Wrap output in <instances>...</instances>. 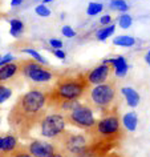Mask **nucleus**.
<instances>
[{
  "instance_id": "f704fd0d",
  "label": "nucleus",
  "mask_w": 150,
  "mask_h": 157,
  "mask_svg": "<svg viewBox=\"0 0 150 157\" xmlns=\"http://www.w3.org/2000/svg\"><path fill=\"white\" fill-rule=\"evenodd\" d=\"M2 143H3V135H0V149H2Z\"/></svg>"
},
{
  "instance_id": "393cba45",
  "label": "nucleus",
  "mask_w": 150,
  "mask_h": 157,
  "mask_svg": "<svg viewBox=\"0 0 150 157\" xmlns=\"http://www.w3.org/2000/svg\"><path fill=\"white\" fill-rule=\"evenodd\" d=\"M61 33H62V36H65V37H74L76 36V31H74L70 25H64L61 28Z\"/></svg>"
},
{
  "instance_id": "a878e982",
  "label": "nucleus",
  "mask_w": 150,
  "mask_h": 157,
  "mask_svg": "<svg viewBox=\"0 0 150 157\" xmlns=\"http://www.w3.org/2000/svg\"><path fill=\"white\" fill-rule=\"evenodd\" d=\"M49 45L52 47V49H62V41L58 39H51Z\"/></svg>"
},
{
  "instance_id": "c9c22d12",
  "label": "nucleus",
  "mask_w": 150,
  "mask_h": 157,
  "mask_svg": "<svg viewBox=\"0 0 150 157\" xmlns=\"http://www.w3.org/2000/svg\"><path fill=\"white\" fill-rule=\"evenodd\" d=\"M0 65H2V55H0Z\"/></svg>"
},
{
  "instance_id": "f8f14e48",
  "label": "nucleus",
  "mask_w": 150,
  "mask_h": 157,
  "mask_svg": "<svg viewBox=\"0 0 150 157\" xmlns=\"http://www.w3.org/2000/svg\"><path fill=\"white\" fill-rule=\"evenodd\" d=\"M102 63L109 64L113 67V72L116 73V76L122 77L128 73V63H126L124 56H116V57H110V59H105L102 60Z\"/></svg>"
},
{
  "instance_id": "1a4fd4ad",
  "label": "nucleus",
  "mask_w": 150,
  "mask_h": 157,
  "mask_svg": "<svg viewBox=\"0 0 150 157\" xmlns=\"http://www.w3.org/2000/svg\"><path fill=\"white\" fill-rule=\"evenodd\" d=\"M25 147L32 157H52L57 152L53 143L41 141V140H32Z\"/></svg>"
},
{
  "instance_id": "9d476101",
  "label": "nucleus",
  "mask_w": 150,
  "mask_h": 157,
  "mask_svg": "<svg viewBox=\"0 0 150 157\" xmlns=\"http://www.w3.org/2000/svg\"><path fill=\"white\" fill-rule=\"evenodd\" d=\"M20 75V63L11 61L8 64L0 67V84H4L7 81L12 80Z\"/></svg>"
},
{
  "instance_id": "0eeeda50",
  "label": "nucleus",
  "mask_w": 150,
  "mask_h": 157,
  "mask_svg": "<svg viewBox=\"0 0 150 157\" xmlns=\"http://www.w3.org/2000/svg\"><path fill=\"white\" fill-rule=\"evenodd\" d=\"M65 119L61 113H47L40 123V135L45 139L53 140L65 129Z\"/></svg>"
},
{
  "instance_id": "20e7f679",
  "label": "nucleus",
  "mask_w": 150,
  "mask_h": 157,
  "mask_svg": "<svg viewBox=\"0 0 150 157\" xmlns=\"http://www.w3.org/2000/svg\"><path fill=\"white\" fill-rule=\"evenodd\" d=\"M52 143L54 144L57 152L62 153L65 157H81L88 147V137L85 133H73L68 129H64L60 135L52 140Z\"/></svg>"
},
{
  "instance_id": "2f4dec72",
  "label": "nucleus",
  "mask_w": 150,
  "mask_h": 157,
  "mask_svg": "<svg viewBox=\"0 0 150 157\" xmlns=\"http://www.w3.org/2000/svg\"><path fill=\"white\" fill-rule=\"evenodd\" d=\"M52 157H65V156L62 155V153H60V152H56V153H54V155H53Z\"/></svg>"
},
{
  "instance_id": "9b49d317",
  "label": "nucleus",
  "mask_w": 150,
  "mask_h": 157,
  "mask_svg": "<svg viewBox=\"0 0 150 157\" xmlns=\"http://www.w3.org/2000/svg\"><path fill=\"white\" fill-rule=\"evenodd\" d=\"M20 147L19 143V137L12 132H8L3 135V143H2V149H0V157H6L9 153H12L15 149Z\"/></svg>"
},
{
  "instance_id": "c85d7f7f",
  "label": "nucleus",
  "mask_w": 150,
  "mask_h": 157,
  "mask_svg": "<svg viewBox=\"0 0 150 157\" xmlns=\"http://www.w3.org/2000/svg\"><path fill=\"white\" fill-rule=\"evenodd\" d=\"M11 61H13V55L12 53H7V55H4V56H2V65L8 64V63H11Z\"/></svg>"
},
{
  "instance_id": "7c9ffc66",
  "label": "nucleus",
  "mask_w": 150,
  "mask_h": 157,
  "mask_svg": "<svg viewBox=\"0 0 150 157\" xmlns=\"http://www.w3.org/2000/svg\"><path fill=\"white\" fill-rule=\"evenodd\" d=\"M101 157H121L118 153H116V152H109L108 155H105V156H101Z\"/></svg>"
},
{
  "instance_id": "5701e85b",
  "label": "nucleus",
  "mask_w": 150,
  "mask_h": 157,
  "mask_svg": "<svg viewBox=\"0 0 150 157\" xmlns=\"http://www.w3.org/2000/svg\"><path fill=\"white\" fill-rule=\"evenodd\" d=\"M6 157H32L29 155V152L27 151V147L25 145H21L20 144V147L16 148L12 153H9L8 156H6Z\"/></svg>"
},
{
  "instance_id": "4468645a",
  "label": "nucleus",
  "mask_w": 150,
  "mask_h": 157,
  "mask_svg": "<svg viewBox=\"0 0 150 157\" xmlns=\"http://www.w3.org/2000/svg\"><path fill=\"white\" fill-rule=\"evenodd\" d=\"M122 123V127H124L126 131L129 132H134L137 129V124H138V117H137V113L136 112H129L122 117L121 120Z\"/></svg>"
},
{
  "instance_id": "72a5a7b5",
  "label": "nucleus",
  "mask_w": 150,
  "mask_h": 157,
  "mask_svg": "<svg viewBox=\"0 0 150 157\" xmlns=\"http://www.w3.org/2000/svg\"><path fill=\"white\" fill-rule=\"evenodd\" d=\"M51 2H53V0H41V4H48Z\"/></svg>"
},
{
  "instance_id": "e433bc0d",
  "label": "nucleus",
  "mask_w": 150,
  "mask_h": 157,
  "mask_svg": "<svg viewBox=\"0 0 150 157\" xmlns=\"http://www.w3.org/2000/svg\"><path fill=\"white\" fill-rule=\"evenodd\" d=\"M68 157H77V156H68Z\"/></svg>"
},
{
  "instance_id": "39448f33",
  "label": "nucleus",
  "mask_w": 150,
  "mask_h": 157,
  "mask_svg": "<svg viewBox=\"0 0 150 157\" xmlns=\"http://www.w3.org/2000/svg\"><path fill=\"white\" fill-rule=\"evenodd\" d=\"M19 63H20V75L36 84L49 83L51 80L57 78L58 76V73L49 68V65H44L33 59H25Z\"/></svg>"
},
{
  "instance_id": "f257e3e1",
  "label": "nucleus",
  "mask_w": 150,
  "mask_h": 157,
  "mask_svg": "<svg viewBox=\"0 0 150 157\" xmlns=\"http://www.w3.org/2000/svg\"><path fill=\"white\" fill-rule=\"evenodd\" d=\"M49 89V88H48ZM47 88L35 87L19 96L8 113V125L19 139H28L31 132L48 113L47 108Z\"/></svg>"
},
{
  "instance_id": "4c0bfd02",
  "label": "nucleus",
  "mask_w": 150,
  "mask_h": 157,
  "mask_svg": "<svg viewBox=\"0 0 150 157\" xmlns=\"http://www.w3.org/2000/svg\"><path fill=\"white\" fill-rule=\"evenodd\" d=\"M148 55H149V56H150V51H149V52H148Z\"/></svg>"
},
{
  "instance_id": "b1692460",
  "label": "nucleus",
  "mask_w": 150,
  "mask_h": 157,
  "mask_svg": "<svg viewBox=\"0 0 150 157\" xmlns=\"http://www.w3.org/2000/svg\"><path fill=\"white\" fill-rule=\"evenodd\" d=\"M35 12H36V15H39V16H41V17L51 16V10L45 4H39L36 8H35Z\"/></svg>"
},
{
  "instance_id": "4be33fe9",
  "label": "nucleus",
  "mask_w": 150,
  "mask_h": 157,
  "mask_svg": "<svg viewBox=\"0 0 150 157\" xmlns=\"http://www.w3.org/2000/svg\"><path fill=\"white\" fill-rule=\"evenodd\" d=\"M11 96H12V89L4 84H0V104L6 103Z\"/></svg>"
},
{
  "instance_id": "bb28decb",
  "label": "nucleus",
  "mask_w": 150,
  "mask_h": 157,
  "mask_svg": "<svg viewBox=\"0 0 150 157\" xmlns=\"http://www.w3.org/2000/svg\"><path fill=\"white\" fill-rule=\"evenodd\" d=\"M112 21H113V19L110 15H104V16H101V19H100V24L104 25V27L112 24Z\"/></svg>"
},
{
  "instance_id": "ddd939ff",
  "label": "nucleus",
  "mask_w": 150,
  "mask_h": 157,
  "mask_svg": "<svg viewBox=\"0 0 150 157\" xmlns=\"http://www.w3.org/2000/svg\"><path fill=\"white\" fill-rule=\"evenodd\" d=\"M121 92L125 96L126 104L130 108H136L140 104V95H138V92L136 89H133L132 87H124V88H121Z\"/></svg>"
},
{
  "instance_id": "473e14b6",
  "label": "nucleus",
  "mask_w": 150,
  "mask_h": 157,
  "mask_svg": "<svg viewBox=\"0 0 150 157\" xmlns=\"http://www.w3.org/2000/svg\"><path fill=\"white\" fill-rule=\"evenodd\" d=\"M145 60H146V63H148V64L150 65V56H149V55H146V56H145Z\"/></svg>"
},
{
  "instance_id": "cd10ccee",
  "label": "nucleus",
  "mask_w": 150,
  "mask_h": 157,
  "mask_svg": "<svg viewBox=\"0 0 150 157\" xmlns=\"http://www.w3.org/2000/svg\"><path fill=\"white\" fill-rule=\"evenodd\" d=\"M51 52H52L57 59H60V60H64L66 57V53L62 49H51Z\"/></svg>"
},
{
  "instance_id": "6ab92c4d",
  "label": "nucleus",
  "mask_w": 150,
  "mask_h": 157,
  "mask_svg": "<svg viewBox=\"0 0 150 157\" xmlns=\"http://www.w3.org/2000/svg\"><path fill=\"white\" fill-rule=\"evenodd\" d=\"M110 8L114 11H118V12L126 13L129 10V6L125 0H110Z\"/></svg>"
},
{
  "instance_id": "58836bf2",
  "label": "nucleus",
  "mask_w": 150,
  "mask_h": 157,
  "mask_svg": "<svg viewBox=\"0 0 150 157\" xmlns=\"http://www.w3.org/2000/svg\"><path fill=\"white\" fill-rule=\"evenodd\" d=\"M36 2H41V0H36Z\"/></svg>"
},
{
  "instance_id": "6e6552de",
  "label": "nucleus",
  "mask_w": 150,
  "mask_h": 157,
  "mask_svg": "<svg viewBox=\"0 0 150 157\" xmlns=\"http://www.w3.org/2000/svg\"><path fill=\"white\" fill-rule=\"evenodd\" d=\"M113 73V67L109 64H105V63H101L100 65L94 67V68L86 71L84 72V77L90 87L93 85H98L105 83L106 80H109V77L112 76Z\"/></svg>"
},
{
  "instance_id": "f03ea898",
  "label": "nucleus",
  "mask_w": 150,
  "mask_h": 157,
  "mask_svg": "<svg viewBox=\"0 0 150 157\" xmlns=\"http://www.w3.org/2000/svg\"><path fill=\"white\" fill-rule=\"evenodd\" d=\"M89 88L90 85L86 83L84 72L58 75L54 85L47 91V108H52L57 112L64 103L85 99Z\"/></svg>"
},
{
  "instance_id": "dca6fc26",
  "label": "nucleus",
  "mask_w": 150,
  "mask_h": 157,
  "mask_svg": "<svg viewBox=\"0 0 150 157\" xmlns=\"http://www.w3.org/2000/svg\"><path fill=\"white\" fill-rule=\"evenodd\" d=\"M114 31H116V25L114 24L105 25V27H102L101 29H98L96 32V39L98 41H105L106 39L110 37L114 33Z\"/></svg>"
},
{
  "instance_id": "412c9836",
  "label": "nucleus",
  "mask_w": 150,
  "mask_h": 157,
  "mask_svg": "<svg viewBox=\"0 0 150 157\" xmlns=\"http://www.w3.org/2000/svg\"><path fill=\"white\" fill-rule=\"evenodd\" d=\"M132 23H133L132 16H130V15H128V13H122L121 16L118 17V25H120L122 29L130 28V27H132Z\"/></svg>"
},
{
  "instance_id": "a211bd4d",
  "label": "nucleus",
  "mask_w": 150,
  "mask_h": 157,
  "mask_svg": "<svg viewBox=\"0 0 150 157\" xmlns=\"http://www.w3.org/2000/svg\"><path fill=\"white\" fill-rule=\"evenodd\" d=\"M20 52H23V53H27V55H29V56H31V59H33V60H36V61H39V63H41V64H44V65H48V61H47L39 53L36 49H33V48H21V49H20Z\"/></svg>"
},
{
  "instance_id": "c756f323",
  "label": "nucleus",
  "mask_w": 150,
  "mask_h": 157,
  "mask_svg": "<svg viewBox=\"0 0 150 157\" xmlns=\"http://www.w3.org/2000/svg\"><path fill=\"white\" fill-rule=\"evenodd\" d=\"M23 2H24V0H11V7H12V8L19 7V6L23 4Z\"/></svg>"
},
{
  "instance_id": "f3484780",
  "label": "nucleus",
  "mask_w": 150,
  "mask_h": 157,
  "mask_svg": "<svg viewBox=\"0 0 150 157\" xmlns=\"http://www.w3.org/2000/svg\"><path fill=\"white\" fill-rule=\"evenodd\" d=\"M113 44L118 47H133L136 44V39L129 35H121L113 39Z\"/></svg>"
},
{
  "instance_id": "7ed1b4c3",
  "label": "nucleus",
  "mask_w": 150,
  "mask_h": 157,
  "mask_svg": "<svg viewBox=\"0 0 150 157\" xmlns=\"http://www.w3.org/2000/svg\"><path fill=\"white\" fill-rule=\"evenodd\" d=\"M85 99V103H88L93 109H97L98 112H101V115L116 112L118 108V93L116 80L109 78L102 84L90 87Z\"/></svg>"
},
{
  "instance_id": "423d86ee",
  "label": "nucleus",
  "mask_w": 150,
  "mask_h": 157,
  "mask_svg": "<svg viewBox=\"0 0 150 157\" xmlns=\"http://www.w3.org/2000/svg\"><path fill=\"white\" fill-rule=\"evenodd\" d=\"M65 123L69 125H73L82 131H88L92 128L96 123V117H94L93 108L88 103H78L76 107H73L69 112L64 113Z\"/></svg>"
},
{
  "instance_id": "2eb2a0df",
  "label": "nucleus",
  "mask_w": 150,
  "mask_h": 157,
  "mask_svg": "<svg viewBox=\"0 0 150 157\" xmlns=\"http://www.w3.org/2000/svg\"><path fill=\"white\" fill-rule=\"evenodd\" d=\"M25 31V25L20 19H11L9 20V35L12 37H20Z\"/></svg>"
},
{
  "instance_id": "aec40b11",
  "label": "nucleus",
  "mask_w": 150,
  "mask_h": 157,
  "mask_svg": "<svg viewBox=\"0 0 150 157\" xmlns=\"http://www.w3.org/2000/svg\"><path fill=\"white\" fill-rule=\"evenodd\" d=\"M102 10H104V6L101 4V3H89L88 4V8H86V13L89 15V16H96V15H98L100 12H102Z\"/></svg>"
}]
</instances>
